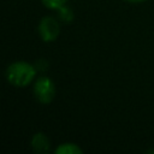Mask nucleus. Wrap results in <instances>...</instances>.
I'll return each instance as SVG.
<instances>
[{"mask_svg": "<svg viewBox=\"0 0 154 154\" xmlns=\"http://www.w3.org/2000/svg\"><path fill=\"white\" fill-rule=\"evenodd\" d=\"M37 69L35 65L28 61H14L10 64L5 71L6 79L10 84L18 88H24L29 85L36 76Z\"/></svg>", "mask_w": 154, "mask_h": 154, "instance_id": "obj_1", "label": "nucleus"}, {"mask_svg": "<svg viewBox=\"0 0 154 154\" xmlns=\"http://www.w3.org/2000/svg\"><path fill=\"white\" fill-rule=\"evenodd\" d=\"M34 96L40 103H49L53 101L57 89L54 82L47 77V76H41L35 81L34 88Z\"/></svg>", "mask_w": 154, "mask_h": 154, "instance_id": "obj_2", "label": "nucleus"}, {"mask_svg": "<svg viewBox=\"0 0 154 154\" xmlns=\"http://www.w3.org/2000/svg\"><path fill=\"white\" fill-rule=\"evenodd\" d=\"M38 35L45 42H53L60 34V23L55 17L45 16L37 26Z\"/></svg>", "mask_w": 154, "mask_h": 154, "instance_id": "obj_3", "label": "nucleus"}, {"mask_svg": "<svg viewBox=\"0 0 154 154\" xmlns=\"http://www.w3.org/2000/svg\"><path fill=\"white\" fill-rule=\"evenodd\" d=\"M30 146L35 153H47L51 147V141L45 132H36L30 141Z\"/></svg>", "mask_w": 154, "mask_h": 154, "instance_id": "obj_4", "label": "nucleus"}, {"mask_svg": "<svg viewBox=\"0 0 154 154\" xmlns=\"http://www.w3.org/2000/svg\"><path fill=\"white\" fill-rule=\"evenodd\" d=\"M54 153L55 154H82L83 153V149L78 144H76V143L66 142V143L59 144L55 148Z\"/></svg>", "mask_w": 154, "mask_h": 154, "instance_id": "obj_5", "label": "nucleus"}, {"mask_svg": "<svg viewBox=\"0 0 154 154\" xmlns=\"http://www.w3.org/2000/svg\"><path fill=\"white\" fill-rule=\"evenodd\" d=\"M57 13H58V18L59 20L64 22V23H71L75 18V13L72 11L71 7H69L67 5H64L61 7H59L57 10Z\"/></svg>", "mask_w": 154, "mask_h": 154, "instance_id": "obj_6", "label": "nucleus"}, {"mask_svg": "<svg viewBox=\"0 0 154 154\" xmlns=\"http://www.w3.org/2000/svg\"><path fill=\"white\" fill-rule=\"evenodd\" d=\"M41 1L49 10H58L59 7L66 5L67 2V0H41Z\"/></svg>", "mask_w": 154, "mask_h": 154, "instance_id": "obj_7", "label": "nucleus"}, {"mask_svg": "<svg viewBox=\"0 0 154 154\" xmlns=\"http://www.w3.org/2000/svg\"><path fill=\"white\" fill-rule=\"evenodd\" d=\"M35 67H36L38 71H45V70L48 67V63H47V60H45V59H40V60L36 63Z\"/></svg>", "mask_w": 154, "mask_h": 154, "instance_id": "obj_8", "label": "nucleus"}, {"mask_svg": "<svg viewBox=\"0 0 154 154\" xmlns=\"http://www.w3.org/2000/svg\"><path fill=\"white\" fill-rule=\"evenodd\" d=\"M128 2H131V4H140V2H143V1H147V0H125Z\"/></svg>", "mask_w": 154, "mask_h": 154, "instance_id": "obj_9", "label": "nucleus"}]
</instances>
